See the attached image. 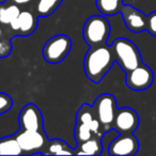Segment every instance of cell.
<instances>
[{"mask_svg":"<svg viewBox=\"0 0 156 156\" xmlns=\"http://www.w3.org/2000/svg\"><path fill=\"white\" fill-rule=\"evenodd\" d=\"M115 60L111 47L106 45L91 47L83 60L86 75L93 83H100L112 66Z\"/></svg>","mask_w":156,"mask_h":156,"instance_id":"1","label":"cell"},{"mask_svg":"<svg viewBox=\"0 0 156 156\" xmlns=\"http://www.w3.org/2000/svg\"><path fill=\"white\" fill-rule=\"evenodd\" d=\"M111 48H112L115 61L119 63L125 73L142 64L138 48L129 40L123 39V37L115 40Z\"/></svg>","mask_w":156,"mask_h":156,"instance_id":"2","label":"cell"},{"mask_svg":"<svg viewBox=\"0 0 156 156\" xmlns=\"http://www.w3.org/2000/svg\"><path fill=\"white\" fill-rule=\"evenodd\" d=\"M109 33H110V25L104 16L93 15L88 18L83 25V39L90 47L105 45Z\"/></svg>","mask_w":156,"mask_h":156,"instance_id":"3","label":"cell"},{"mask_svg":"<svg viewBox=\"0 0 156 156\" xmlns=\"http://www.w3.org/2000/svg\"><path fill=\"white\" fill-rule=\"evenodd\" d=\"M72 48V41L67 35L57 34L50 37L43 48V57L50 64H57L64 60Z\"/></svg>","mask_w":156,"mask_h":156,"instance_id":"4","label":"cell"},{"mask_svg":"<svg viewBox=\"0 0 156 156\" xmlns=\"http://www.w3.org/2000/svg\"><path fill=\"white\" fill-rule=\"evenodd\" d=\"M115 98L111 94H102L95 101L94 108L98 119L100 120L101 124L104 127L108 128L113 124V120L117 112V107H115Z\"/></svg>","mask_w":156,"mask_h":156,"instance_id":"5","label":"cell"},{"mask_svg":"<svg viewBox=\"0 0 156 156\" xmlns=\"http://www.w3.org/2000/svg\"><path fill=\"white\" fill-rule=\"evenodd\" d=\"M154 75L152 69L144 64L126 73V86L135 91H143L151 87Z\"/></svg>","mask_w":156,"mask_h":156,"instance_id":"6","label":"cell"},{"mask_svg":"<svg viewBox=\"0 0 156 156\" xmlns=\"http://www.w3.org/2000/svg\"><path fill=\"white\" fill-rule=\"evenodd\" d=\"M15 137L24 154L41 151L46 142V136L43 130H22Z\"/></svg>","mask_w":156,"mask_h":156,"instance_id":"7","label":"cell"},{"mask_svg":"<svg viewBox=\"0 0 156 156\" xmlns=\"http://www.w3.org/2000/svg\"><path fill=\"white\" fill-rule=\"evenodd\" d=\"M138 115L132 108H121L117 110L113 120V128L119 134H133L138 127Z\"/></svg>","mask_w":156,"mask_h":156,"instance_id":"8","label":"cell"},{"mask_svg":"<svg viewBox=\"0 0 156 156\" xmlns=\"http://www.w3.org/2000/svg\"><path fill=\"white\" fill-rule=\"evenodd\" d=\"M139 142L133 134H121L108 145L110 155H135L138 152Z\"/></svg>","mask_w":156,"mask_h":156,"instance_id":"9","label":"cell"},{"mask_svg":"<svg viewBox=\"0 0 156 156\" xmlns=\"http://www.w3.org/2000/svg\"><path fill=\"white\" fill-rule=\"evenodd\" d=\"M20 130H43V117L34 104H28L20 113Z\"/></svg>","mask_w":156,"mask_h":156,"instance_id":"10","label":"cell"},{"mask_svg":"<svg viewBox=\"0 0 156 156\" xmlns=\"http://www.w3.org/2000/svg\"><path fill=\"white\" fill-rule=\"evenodd\" d=\"M126 27L133 32L147 30V16L132 5H123L121 10Z\"/></svg>","mask_w":156,"mask_h":156,"instance_id":"11","label":"cell"},{"mask_svg":"<svg viewBox=\"0 0 156 156\" xmlns=\"http://www.w3.org/2000/svg\"><path fill=\"white\" fill-rule=\"evenodd\" d=\"M77 122L83 123L92 130L94 134H98L101 128V122L98 118H95L91 112V107L88 105H83L77 113Z\"/></svg>","mask_w":156,"mask_h":156,"instance_id":"12","label":"cell"},{"mask_svg":"<svg viewBox=\"0 0 156 156\" xmlns=\"http://www.w3.org/2000/svg\"><path fill=\"white\" fill-rule=\"evenodd\" d=\"M23 150L15 136L0 139V155H20Z\"/></svg>","mask_w":156,"mask_h":156,"instance_id":"13","label":"cell"},{"mask_svg":"<svg viewBox=\"0 0 156 156\" xmlns=\"http://www.w3.org/2000/svg\"><path fill=\"white\" fill-rule=\"evenodd\" d=\"M123 0H96V7L103 15L111 16L121 12Z\"/></svg>","mask_w":156,"mask_h":156,"instance_id":"14","label":"cell"},{"mask_svg":"<svg viewBox=\"0 0 156 156\" xmlns=\"http://www.w3.org/2000/svg\"><path fill=\"white\" fill-rule=\"evenodd\" d=\"M18 20H20V32L22 34L28 35L34 31L37 20H35V17L32 13L28 11L20 12Z\"/></svg>","mask_w":156,"mask_h":156,"instance_id":"15","label":"cell"},{"mask_svg":"<svg viewBox=\"0 0 156 156\" xmlns=\"http://www.w3.org/2000/svg\"><path fill=\"white\" fill-rule=\"evenodd\" d=\"M80 151L76 154H85V155H100L103 151V145L100 139L90 138L87 141L80 143Z\"/></svg>","mask_w":156,"mask_h":156,"instance_id":"16","label":"cell"},{"mask_svg":"<svg viewBox=\"0 0 156 156\" xmlns=\"http://www.w3.org/2000/svg\"><path fill=\"white\" fill-rule=\"evenodd\" d=\"M48 153L54 154V155H71L73 154V151L66 143L59 139H55L50 141L49 147H48Z\"/></svg>","mask_w":156,"mask_h":156,"instance_id":"17","label":"cell"},{"mask_svg":"<svg viewBox=\"0 0 156 156\" xmlns=\"http://www.w3.org/2000/svg\"><path fill=\"white\" fill-rule=\"evenodd\" d=\"M20 14V8L17 5H10L8 8H0V23L1 24H10L11 20L18 17Z\"/></svg>","mask_w":156,"mask_h":156,"instance_id":"18","label":"cell"},{"mask_svg":"<svg viewBox=\"0 0 156 156\" xmlns=\"http://www.w3.org/2000/svg\"><path fill=\"white\" fill-rule=\"evenodd\" d=\"M61 0H40L37 3V12L41 16H47L54 12Z\"/></svg>","mask_w":156,"mask_h":156,"instance_id":"19","label":"cell"},{"mask_svg":"<svg viewBox=\"0 0 156 156\" xmlns=\"http://www.w3.org/2000/svg\"><path fill=\"white\" fill-rule=\"evenodd\" d=\"M75 138L79 143L87 141L88 139L92 138V130L86 124L77 122V125L75 127Z\"/></svg>","mask_w":156,"mask_h":156,"instance_id":"20","label":"cell"},{"mask_svg":"<svg viewBox=\"0 0 156 156\" xmlns=\"http://www.w3.org/2000/svg\"><path fill=\"white\" fill-rule=\"evenodd\" d=\"M12 104H13V102H12L11 96L0 92V115H2L5 111L9 110L12 107Z\"/></svg>","mask_w":156,"mask_h":156,"instance_id":"21","label":"cell"},{"mask_svg":"<svg viewBox=\"0 0 156 156\" xmlns=\"http://www.w3.org/2000/svg\"><path fill=\"white\" fill-rule=\"evenodd\" d=\"M147 30L156 37V12L147 16Z\"/></svg>","mask_w":156,"mask_h":156,"instance_id":"22","label":"cell"},{"mask_svg":"<svg viewBox=\"0 0 156 156\" xmlns=\"http://www.w3.org/2000/svg\"><path fill=\"white\" fill-rule=\"evenodd\" d=\"M11 45L8 41H0V57H5L10 55Z\"/></svg>","mask_w":156,"mask_h":156,"instance_id":"23","label":"cell"},{"mask_svg":"<svg viewBox=\"0 0 156 156\" xmlns=\"http://www.w3.org/2000/svg\"><path fill=\"white\" fill-rule=\"evenodd\" d=\"M10 25H11V27H12V29H13V30L20 31V20H18V17L14 18L13 20H11Z\"/></svg>","mask_w":156,"mask_h":156,"instance_id":"24","label":"cell"},{"mask_svg":"<svg viewBox=\"0 0 156 156\" xmlns=\"http://www.w3.org/2000/svg\"><path fill=\"white\" fill-rule=\"evenodd\" d=\"M16 3H18V5H25V3L29 2V1H31V0H14Z\"/></svg>","mask_w":156,"mask_h":156,"instance_id":"25","label":"cell"},{"mask_svg":"<svg viewBox=\"0 0 156 156\" xmlns=\"http://www.w3.org/2000/svg\"><path fill=\"white\" fill-rule=\"evenodd\" d=\"M0 34H1V29H0Z\"/></svg>","mask_w":156,"mask_h":156,"instance_id":"26","label":"cell"}]
</instances>
